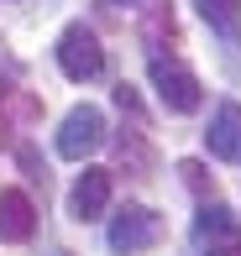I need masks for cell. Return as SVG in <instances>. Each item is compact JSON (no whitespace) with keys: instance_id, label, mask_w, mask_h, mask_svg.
<instances>
[{"instance_id":"6da1fadb","label":"cell","mask_w":241,"mask_h":256,"mask_svg":"<svg viewBox=\"0 0 241 256\" xmlns=\"http://www.w3.org/2000/svg\"><path fill=\"white\" fill-rule=\"evenodd\" d=\"M58 68H63V78H74V84H89V78L105 74V48H100L95 26L68 21L58 32Z\"/></svg>"},{"instance_id":"7a4b0ae2","label":"cell","mask_w":241,"mask_h":256,"mask_svg":"<svg viewBox=\"0 0 241 256\" xmlns=\"http://www.w3.org/2000/svg\"><path fill=\"white\" fill-rule=\"evenodd\" d=\"M147 74H152V89H157V100H163V110H173V115H189V110H199L204 89H199V78H194L189 68L178 63V58H163V52H152V58H147Z\"/></svg>"},{"instance_id":"3957f363","label":"cell","mask_w":241,"mask_h":256,"mask_svg":"<svg viewBox=\"0 0 241 256\" xmlns=\"http://www.w3.org/2000/svg\"><path fill=\"white\" fill-rule=\"evenodd\" d=\"M105 146V110L100 104H74L58 126V157L68 162H84Z\"/></svg>"},{"instance_id":"277c9868","label":"cell","mask_w":241,"mask_h":256,"mask_svg":"<svg viewBox=\"0 0 241 256\" xmlns=\"http://www.w3.org/2000/svg\"><path fill=\"white\" fill-rule=\"evenodd\" d=\"M194 251L199 256H225V251H236L241 246V225H236V214L225 204H199V214H194Z\"/></svg>"},{"instance_id":"5b68a950","label":"cell","mask_w":241,"mask_h":256,"mask_svg":"<svg viewBox=\"0 0 241 256\" xmlns=\"http://www.w3.org/2000/svg\"><path fill=\"white\" fill-rule=\"evenodd\" d=\"M157 236H163V220H157L147 204H126L121 214L110 220V251H121V256H131V251H147Z\"/></svg>"},{"instance_id":"8992f818","label":"cell","mask_w":241,"mask_h":256,"mask_svg":"<svg viewBox=\"0 0 241 256\" xmlns=\"http://www.w3.org/2000/svg\"><path fill=\"white\" fill-rule=\"evenodd\" d=\"M105 204H110V168H84L79 183L68 188V214L79 225H89V220L105 214Z\"/></svg>"},{"instance_id":"52a82bcc","label":"cell","mask_w":241,"mask_h":256,"mask_svg":"<svg viewBox=\"0 0 241 256\" xmlns=\"http://www.w3.org/2000/svg\"><path fill=\"white\" fill-rule=\"evenodd\" d=\"M204 146H210L220 162H241V104H236V100L215 104L210 131H204Z\"/></svg>"},{"instance_id":"ba28073f","label":"cell","mask_w":241,"mask_h":256,"mask_svg":"<svg viewBox=\"0 0 241 256\" xmlns=\"http://www.w3.org/2000/svg\"><path fill=\"white\" fill-rule=\"evenodd\" d=\"M32 230H37V204L21 188H0V240L21 246V240H32Z\"/></svg>"},{"instance_id":"9c48e42d","label":"cell","mask_w":241,"mask_h":256,"mask_svg":"<svg viewBox=\"0 0 241 256\" xmlns=\"http://www.w3.org/2000/svg\"><path fill=\"white\" fill-rule=\"evenodd\" d=\"M204 16V26L215 32L220 42H236L241 37V0H194Z\"/></svg>"},{"instance_id":"30bf717a","label":"cell","mask_w":241,"mask_h":256,"mask_svg":"<svg viewBox=\"0 0 241 256\" xmlns=\"http://www.w3.org/2000/svg\"><path fill=\"white\" fill-rule=\"evenodd\" d=\"M178 172H183V183H189L194 194H204V188H210V172H204V162H194V157H183V162H178Z\"/></svg>"},{"instance_id":"8fae6325","label":"cell","mask_w":241,"mask_h":256,"mask_svg":"<svg viewBox=\"0 0 241 256\" xmlns=\"http://www.w3.org/2000/svg\"><path fill=\"white\" fill-rule=\"evenodd\" d=\"M110 6H131V10H152V6H163V0H110Z\"/></svg>"},{"instance_id":"7c38bea8","label":"cell","mask_w":241,"mask_h":256,"mask_svg":"<svg viewBox=\"0 0 241 256\" xmlns=\"http://www.w3.org/2000/svg\"><path fill=\"white\" fill-rule=\"evenodd\" d=\"M6 94H11V89H0V142H6V131H11V120H6Z\"/></svg>"},{"instance_id":"4fadbf2b","label":"cell","mask_w":241,"mask_h":256,"mask_svg":"<svg viewBox=\"0 0 241 256\" xmlns=\"http://www.w3.org/2000/svg\"><path fill=\"white\" fill-rule=\"evenodd\" d=\"M225 256H241V246H236V251H225Z\"/></svg>"}]
</instances>
